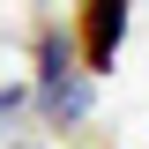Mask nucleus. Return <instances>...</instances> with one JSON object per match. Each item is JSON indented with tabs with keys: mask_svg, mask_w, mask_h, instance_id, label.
Here are the masks:
<instances>
[{
	"mask_svg": "<svg viewBox=\"0 0 149 149\" xmlns=\"http://www.w3.org/2000/svg\"><path fill=\"white\" fill-rule=\"evenodd\" d=\"M119 37H127V0H82V60H90V74L112 67Z\"/></svg>",
	"mask_w": 149,
	"mask_h": 149,
	"instance_id": "obj_1",
	"label": "nucleus"
},
{
	"mask_svg": "<svg viewBox=\"0 0 149 149\" xmlns=\"http://www.w3.org/2000/svg\"><path fill=\"white\" fill-rule=\"evenodd\" d=\"M37 97H45V112H52V119H82V112H90V74H60V82H45V90H37Z\"/></svg>",
	"mask_w": 149,
	"mask_h": 149,
	"instance_id": "obj_2",
	"label": "nucleus"
},
{
	"mask_svg": "<svg viewBox=\"0 0 149 149\" xmlns=\"http://www.w3.org/2000/svg\"><path fill=\"white\" fill-rule=\"evenodd\" d=\"M60 74H67V45H60V37H45V45H37V90H45V82H60Z\"/></svg>",
	"mask_w": 149,
	"mask_h": 149,
	"instance_id": "obj_3",
	"label": "nucleus"
}]
</instances>
